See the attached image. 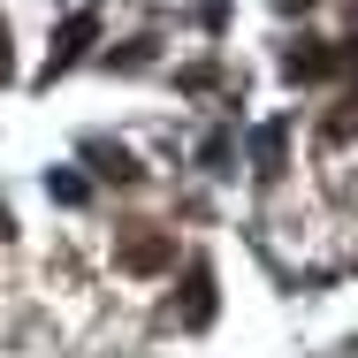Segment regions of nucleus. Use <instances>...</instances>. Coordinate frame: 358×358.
<instances>
[{
	"label": "nucleus",
	"instance_id": "1",
	"mask_svg": "<svg viewBox=\"0 0 358 358\" xmlns=\"http://www.w3.org/2000/svg\"><path fill=\"white\" fill-rule=\"evenodd\" d=\"M115 259H122V275H160V267H176V244H168L160 229H130V236L115 244Z\"/></svg>",
	"mask_w": 358,
	"mask_h": 358
},
{
	"label": "nucleus",
	"instance_id": "2",
	"mask_svg": "<svg viewBox=\"0 0 358 358\" xmlns=\"http://www.w3.org/2000/svg\"><path fill=\"white\" fill-rule=\"evenodd\" d=\"M92 38H99V15H92V8H76L69 23L54 31V46H46V84H54V76L69 69V62L84 54V46H92Z\"/></svg>",
	"mask_w": 358,
	"mask_h": 358
},
{
	"label": "nucleus",
	"instance_id": "3",
	"mask_svg": "<svg viewBox=\"0 0 358 358\" xmlns=\"http://www.w3.org/2000/svg\"><path fill=\"white\" fill-rule=\"evenodd\" d=\"M336 62H343V54H336L328 38H305V46L282 54V76H289V84H320V76H336Z\"/></svg>",
	"mask_w": 358,
	"mask_h": 358
},
{
	"label": "nucleus",
	"instance_id": "4",
	"mask_svg": "<svg viewBox=\"0 0 358 358\" xmlns=\"http://www.w3.org/2000/svg\"><path fill=\"white\" fill-rule=\"evenodd\" d=\"M206 320H214V267L191 259V275H183V328H206Z\"/></svg>",
	"mask_w": 358,
	"mask_h": 358
},
{
	"label": "nucleus",
	"instance_id": "5",
	"mask_svg": "<svg viewBox=\"0 0 358 358\" xmlns=\"http://www.w3.org/2000/svg\"><path fill=\"white\" fill-rule=\"evenodd\" d=\"M282 152H289V130H282V122H267V130H259V145H252L259 183H275V176H282Z\"/></svg>",
	"mask_w": 358,
	"mask_h": 358
},
{
	"label": "nucleus",
	"instance_id": "6",
	"mask_svg": "<svg viewBox=\"0 0 358 358\" xmlns=\"http://www.w3.org/2000/svg\"><path fill=\"white\" fill-rule=\"evenodd\" d=\"M92 160H99V176H115V183H138V160H130L122 145H92Z\"/></svg>",
	"mask_w": 358,
	"mask_h": 358
},
{
	"label": "nucleus",
	"instance_id": "7",
	"mask_svg": "<svg viewBox=\"0 0 358 358\" xmlns=\"http://www.w3.org/2000/svg\"><path fill=\"white\" fill-rule=\"evenodd\" d=\"M46 191H54L62 206H84V199H92V183H84L76 168H54V176H46Z\"/></svg>",
	"mask_w": 358,
	"mask_h": 358
}]
</instances>
